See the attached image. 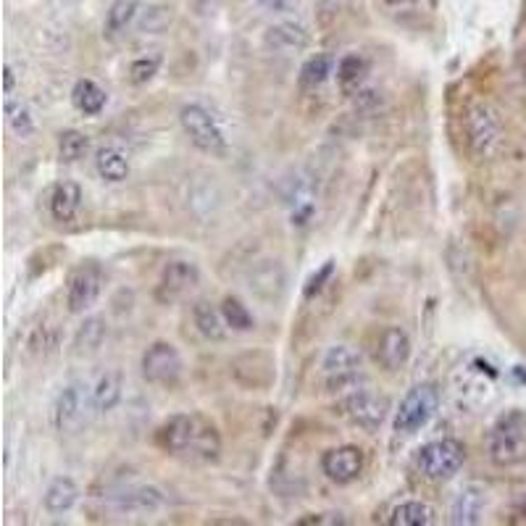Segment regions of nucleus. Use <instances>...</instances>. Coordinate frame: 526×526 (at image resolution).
Returning a JSON list of instances; mask_svg holds the SVG:
<instances>
[{
  "instance_id": "1",
  "label": "nucleus",
  "mask_w": 526,
  "mask_h": 526,
  "mask_svg": "<svg viewBox=\"0 0 526 526\" xmlns=\"http://www.w3.org/2000/svg\"><path fill=\"white\" fill-rule=\"evenodd\" d=\"M158 445L179 458L210 463L221 453L218 429L198 414H176L158 432Z\"/></svg>"
},
{
  "instance_id": "2",
  "label": "nucleus",
  "mask_w": 526,
  "mask_h": 526,
  "mask_svg": "<svg viewBox=\"0 0 526 526\" xmlns=\"http://www.w3.org/2000/svg\"><path fill=\"white\" fill-rule=\"evenodd\" d=\"M487 456L495 466H516L526 460V416L522 411L497 419L487 434Z\"/></svg>"
},
{
  "instance_id": "3",
  "label": "nucleus",
  "mask_w": 526,
  "mask_h": 526,
  "mask_svg": "<svg viewBox=\"0 0 526 526\" xmlns=\"http://www.w3.org/2000/svg\"><path fill=\"white\" fill-rule=\"evenodd\" d=\"M93 411H98L95 408V397H93V387L85 385V382H71L56 397L53 426L61 434H76V432H82L90 423Z\"/></svg>"
},
{
  "instance_id": "4",
  "label": "nucleus",
  "mask_w": 526,
  "mask_h": 526,
  "mask_svg": "<svg viewBox=\"0 0 526 526\" xmlns=\"http://www.w3.org/2000/svg\"><path fill=\"white\" fill-rule=\"evenodd\" d=\"M437 408H440V387L434 382L414 385L400 400V408L395 411V432L416 434L434 419Z\"/></svg>"
},
{
  "instance_id": "5",
  "label": "nucleus",
  "mask_w": 526,
  "mask_h": 526,
  "mask_svg": "<svg viewBox=\"0 0 526 526\" xmlns=\"http://www.w3.org/2000/svg\"><path fill=\"white\" fill-rule=\"evenodd\" d=\"M463 124H466V145H468V153L474 158H487V156H492V150L497 147L500 135H503V124H500L497 111L487 101H474V103L466 108Z\"/></svg>"
},
{
  "instance_id": "6",
  "label": "nucleus",
  "mask_w": 526,
  "mask_h": 526,
  "mask_svg": "<svg viewBox=\"0 0 526 526\" xmlns=\"http://www.w3.org/2000/svg\"><path fill=\"white\" fill-rule=\"evenodd\" d=\"M466 463V445L456 437H442L434 442H426L416 456V466L426 479L445 482L453 479Z\"/></svg>"
},
{
  "instance_id": "7",
  "label": "nucleus",
  "mask_w": 526,
  "mask_h": 526,
  "mask_svg": "<svg viewBox=\"0 0 526 526\" xmlns=\"http://www.w3.org/2000/svg\"><path fill=\"white\" fill-rule=\"evenodd\" d=\"M179 124H182L184 135L190 138V142L198 150H203L209 156H224L227 153V138H224L218 121L210 116L209 108H203L201 103L182 105Z\"/></svg>"
},
{
  "instance_id": "8",
  "label": "nucleus",
  "mask_w": 526,
  "mask_h": 526,
  "mask_svg": "<svg viewBox=\"0 0 526 526\" xmlns=\"http://www.w3.org/2000/svg\"><path fill=\"white\" fill-rule=\"evenodd\" d=\"M340 411L355 426L366 432H377L389 416V397L379 389L358 387L340 403Z\"/></svg>"
},
{
  "instance_id": "9",
  "label": "nucleus",
  "mask_w": 526,
  "mask_h": 526,
  "mask_svg": "<svg viewBox=\"0 0 526 526\" xmlns=\"http://www.w3.org/2000/svg\"><path fill=\"white\" fill-rule=\"evenodd\" d=\"M103 269L95 261H82L79 266H74L67 281V308L71 314H85L90 311L101 292H103Z\"/></svg>"
},
{
  "instance_id": "10",
  "label": "nucleus",
  "mask_w": 526,
  "mask_h": 526,
  "mask_svg": "<svg viewBox=\"0 0 526 526\" xmlns=\"http://www.w3.org/2000/svg\"><path fill=\"white\" fill-rule=\"evenodd\" d=\"M184 363L172 343H153L142 355V377L145 382L158 387H176L182 379Z\"/></svg>"
},
{
  "instance_id": "11",
  "label": "nucleus",
  "mask_w": 526,
  "mask_h": 526,
  "mask_svg": "<svg viewBox=\"0 0 526 526\" xmlns=\"http://www.w3.org/2000/svg\"><path fill=\"white\" fill-rule=\"evenodd\" d=\"M321 374L332 392L352 387L361 379V355L348 345H332L321 358Z\"/></svg>"
},
{
  "instance_id": "12",
  "label": "nucleus",
  "mask_w": 526,
  "mask_h": 526,
  "mask_svg": "<svg viewBox=\"0 0 526 526\" xmlns=\"http://www.w3.org/2000/svg\"><path fill=\"white\" fill-rule=\"evenodd\" d=\"M201 281V269L192 261H169L161 272V280L156 287L158 303H174L184 298L190 290H195Z\"/></svg>"
},
{
  "instance_id": "13",
  "label": "nucleus",
  "mask_w": 526,
  "mask_h": 526,
  "mask_svg": "<svg viewBox=\"0 0 526 526\" xmlns=\"http://www.w3.org/2000/svg\"><path fill=\"white\" fill-rule=\"evenodd\" d=\"M490 503V490L479 482H468L456 492L450 503V524L474 526L482 524V516Z\"/></svg>"
},
{
  "instance_id": "14",
  "label": "nucleus",
  "mask_w": 526,
  "mask_h": 526,
  "mask_svg": "<svg viewBox=\"0 0 526 526\" xmlns=\"http://www.w3.org/2000/svg\"><path fill=\"white\" fill-rule=\"evenodd\" d=\"M321 471L334 485H351L363 471V450L355 445H340L321 456Z\"/></svg>"
},
{
  "instance_id": "15",
  "label": "nucleus",
  "mask_w": 526,
  "mask_h": 526,
  "mask_svg": "<svg viewBox=\"0 0 526 526\" xmlns=\"http://www.w3.org/2000/svg\"><path fill=\"white\" fill-rule=\"evenodd\" d=\"M263 45H266V50H272L277 56H295V53H303L311 45V35H308L306 24L287 19V22L272 24L263 32Z\"/></svg>"
},
{
  "instance_id": "16",
  "label": "nucleus",
  "mask_w": 526,
  "mask_h": 526,
  "mask_svg": "<svg viewBox=\"0 0 526 526\" xmlns=\"http://www.w3.org/2000/svg\"><path fill=\"white\" fill-rule=\"evenodd\" d=\"M411 351H414V345H411L408 332L400 329V326H387L385 332H382V337H379L377 361L382 363V369H387V371H400L408 363Z\"/></svg>"
},
{
  "instance_id": "17",
  "label": "nucleus",
  "mask_w": 526,
  "mask_h": 526,
  "mask_svg": "<svg viewBox=\"0 0 526 526\" xmlns=\"http://www.w3.org/2000/svg\"><path fill=\"white\" fill-rule=\"evenodd\" d=\"M82 209V187L71 179H64L50 192V216L61 224L71 221Z\"/></svg>"
},
{
  "instance_id": "18",
  "label": "nucleus",
  "mask_w": 526,
  "mask_h": 526,
  "mask_svg": "<svg viewBox=\"0 0 526 526\" xmlns=\"http://www.w3.org/2000/svg\"><path fill=\"white\" fill-rule=\"evenodd\" d=\"M113 503L119 511H129V513H150L158 511L164 505V495L156 487H127L124 492L113 495Z\"/></svg>"
},
{
  "instance_id": "19",
  "label": "nucleus",
  "mask_w": 526,
  "mask_h": 526,
  "mask_svg": "<svg viewBox=\"0 0 526 526\" xmlns=\"http://www.w3.org/2000/svg\"><path fill=\"white\" fill-rule=\"evenodd\" d=\"M192 321H195V329L210 340V343H221L227 337V321H224V314L221 308H213L209 300H198L192 306Z\"/></svg>"
},
{
  "instance_id": "20",
  "label": "nucleus",
  "mask_w": 526,
  "mask_h": 526,
  "mask_svg": "<svg viewBox=\"0 0 526 526\" xmlns=\"http://www.w3.org/2000/svg\"><path fill=\"white\" fill-rule=\"evenodd\" d=\"M71 103L85 116H98L108 103V93L93 79H79L71 90Z\"/></svg>"
},
{
  "instance_id": "21",
  "label": "nucleus",
  "mask_w": 526,
  "mask_h": 526,
  "mask_svg": "<svg viewBox=\"0 0 526 526\" xmlns=\"http://www.w3.org/2000/svg\"><path fill=\"white\" fill-rule=\"evenodd\" d=\"M95 169H98V174L103 176L105 182L116 184V182H124L129 176V158H127V153L121 147L108 145V147H101L95 153Z\"/></svg>"
},
{
  "instance_id": "22",
  "label": "nucleus",
  "mask_w": 526,
  "mask_h": 526,
  "mask_svg": "<svg viewBox=\"0 0 526 526\" xmlns=\"http://www.w3.org/2000/svg\"><path fill=\"white\" fill-rule=\"evenodd\" d=\"M76 500H79V487H76V482L71 477L53 479L48 485V490H45V497H42V503H45V508L50 513H67V511L74 508Z\"/></svg>"
},
{
  "instance_id": "23",
  "label": "nucleus",
  "mask_w": 526,
  "mask_h": 526,
  "mask_svg": "<svg viewBox=\"0 0 526 526\" xmlns=\"http://www.w3.org/2000/svg\"><path fill=\"white\" fill-rule=\"evenodd\" d=\"M105 334H108V326H105V318L101 316H90L79 324L76 334H74V351L79 355H90V352L101 351V345L105 343Z\"/></svg>"
},
{
  "instance_id": "24",
  "label": "nucleus",
  "mask_w": 526,
  "mask_h": 526,
  "mask_svg": "<svg viewBox=\"0 0 526 526\" xmlns=\"http://www.w3.org/2000/svg\"><path fill=\"white\" fill-rule=\"evenodd\" d=\"M93 397H95L98 414L113 411L119 406V400H121V374L116 369H105L103 374L95 379V385H93Z\"/></svg>"
},
{
  "instance_id": "25",
  "label": "nucleus",
  "mask_w": 526,
  "mask_h": 526,
  "mask_svg": "<svg viewBox=\"0 0 526 526\" xmlns=\"http://www.w3.org/2000/svg\"><path fill=\"white\" fill-rule=\"evenodd\" d=\"M366 74H369V61L361 53H348L337 64V82L345 93H352V95L361 90Z\"/></svg>"
},
{
  "instance_id": "26",
  "label": "nucleus",
  "mask_w": 526,
  "mask_h": 526,
  "mask_svg": "<svg viewBox=\"0 0 526 526\" xmlns=\"http://www.w3.org/2000/svg\"><path fill=\"white\" fill-rule=\"evenodd\" d=\"M389 524L392 526H429L434 524V508L421 503V500H408V503H400L392 516H389Z\"/></svg>"
},
{
  "instance_id": "27",
  "label": "nucleus",
  "mask_w": 526,
  "mask_h": 526,
  "mask_svg": "<svg viewBox=\"0 0 526 526\" xmlns=\"http://www.w3.org/2000/svg\"><path fill=\"white\" fill-rule=\"evenodd\" d=\"M138 11H140V0H113L105 13V32L108 35L124 32L135 22Z\"/></svg>"
},
{
  "instance_id": "28",
  "label": "nucleus",
  "mask_w": 526,
  "mask_h": 526,
  "mask_svg": "<svg viewBox=\"0 0 526 526\" xmlns=\"http://www.w3.org/2000/svg\"><path fill=\"white\" fill-rule=\"evenodd\" d=\"M247 358V369H250V377H247L243 385L253 387V389H258V387H269L274 382V358L269 355V352L263 351H255V352H245Z\"/></svg>"
},
{
  "instance_id": "29",
  "label": "nucleus",
  "mask_w": 526,
  "mask_h": 526,
  "mask_svg": "<svg viewBox=\"0 0 526 526\" xmlns=\"http://www.w3.org/2000/svg\"><path fill=\"white\" fill-rule=\"evenodd\" d=\"M329 74H332V58L326 53H316L300 69V85L303 87H321L329 79Z\"/></svg>"
},
{
  "instance_id": "30",
  "label": "nucleus",
  "mask_w": 526,
  "mask_h": 526,
  "mask_svg": "<svg viewBox=\"0 0 526 526\" xmlns=\"http://www.w3.org/2000/svg\"><path fill=\"white\" fill-rule=\"evenodd\" d=\"M87 150H90V138H87L85 132L69 129V132H64V135L58 138V156H61V161H67V164L82 161V158L87 156Z\"/></svg>"
},
{
  "instance_id": "31",
  "label": "nucleus",
  "mask_w": 526,
  "mask_h": 526,
  "mask_svg": "<svg viewBox=\"0 0 526 526\" xmlns=\"http://www.w3.org/2000/svg\"><path fill=\"white\" fill-rule=\"evenodd\" d=\"M5 119H8V127L19 135V138H30L35 132V116L27 105L13 103L11 98H5Z\"/></svg>"
},
{
  "instance_id": "32",
  "label": "nucleus",
  "mask_w": 526,
  "mask_h": 526,
  "mask_svg": "<svg viewBox=\"0 0 526 526\" xmlns=\"http://www.w3.org/2000/svg\"><path fill=\"white\" fill-rule=\"evenodd\" d=\"M221 314H224V321L232 332H250L255 326V318L247 311V306H243L237 298H224L221 303Z\"/></svg>"
},
{
  "instance_id": "33",
  "label": "nucleus",
  "mask_w": 526,
  "mask_h": 526,
  "mask_svg": "<svg viewBox=\"0 0 526 526\" xmlns=\"http://www.w3.org/2000/svg\"><path fill=\"white\" fill-rule=\"evenodd\" d=\"M174 22V8L172 5H150L140 19V32L145 35H161L169 30Z\"/></svg>"
},
{
  "instance_id": "34",
  "label": "nucleus",
  "mask_w": 526,
  "mask_h": 526,
  "mask_svg": "<svg viewBox=\"0 0 526 526\" xmlns=\"http://www.w3.org/2000/svg\"><path fill=\"white\" fill-rule=\"evenodd\" d=\"M161 69V58L158 56H142L138 61H132L129 67V79L135 85H147L156 74Z\"/></svg>"
},
{
  "instance_id": "35",
  "label": "nucleus",
  "mask_w": 526,
  "mask_h": 526,
  "mask_svg": "<svg viewBox=\"0 0 526 526\" xmlns=\"http://www.w3.org/2000/svg\"><path fill=\"white\" fill-rule=\"evenodd\" d=\"M298 526H343L348 524V519L337 511H321V513H308V516H300Z\"/></svg>"
},
{
  "instance_id": "36",
  "label": "nucleus",
  "mask_w": 526,
  "mask_h": 526,
  "mask_svg": "<svg viewBox=\"0 0 526 526\" xmlns=\"http://www.w3.org/2000/svg\"><path fill=\"white\" fill-rule=\"evenodd\" d=\"M266 13H274V16H292L300 11L303 0H255Z\"/></svg>"
},
{
  "instance_id": "37",
  "label": "nucleus",
  "mask_w": 526,
  "mask_h": 526,
  "mask_svg": "<svg viewBox=\"0 0 526 526\" xmlns=\"http://www.w3.org/2000/svg\"><path fill=\"white\" fill-rule=\"evenodd\" d=\"M332 274H334V261H326V263L316 272L314 277L308 280L306 290H303V295H306V298H314V295H318V292L326 287V281L332 280Z\"/></svg>"
},
{
  "instance_id": "38",
  "label": "nucleus",
  "mask_w": 526,
  "mask_h": 526,
  "mask_svg": "<svg viewBox=\"0 0 526 526\" xmlns=\"http://www.w3.org/2000/svg\"><path fill=\"white\" fill-rule=\"evenodd\" d=\"M13 90H16V74H13L11 67H5V71H3V93H5V98H11Z\"/></svg>"
},
{
  "instance_id": "39",
  "label": "nucleus",
  "mask_w": 526,
  "mask_h": 526,
  "mask_svg": "<svg viewBox=\"0 0 526 526\" xmlns=\"http://www.w3.org/2000/svg\"><path fill=\"white\" fill-rule=\"evenodd\" d=\"M513 511H516L519 516H524L522 522H526V492H524V495H519V497H516V503H513Z\"/></svg>"
},
{
  "instance_id": "40",
  "label": "nucleus",
  "mask_w": 526,
  "mask_h": 526,
  "mask_svg": "<svg viewBox=\"0 0 526 526\" xmlns=\"http://www.w3.org/2000/svg\"><path fill=\"white\" fill-rule=\"evenodd\" d=\"M516 67H519V71H522V76H524L526 82V45L516 53Z\"/></svg>"
},
{
  "instance_id": "41",
  "label": "nucleus",
  "mask_w": 526,
  "mask_h": 526,
  "mask_svg": "<svg viewBox=\"0 0 526 526\" xmlns=\"http://www.w3.org/2000/svg\"><path fill=\"white\" fill-rule=\"evenodd\" d=\"M387 3H403V0H387Z\"/></svg>"
}]
</instances>
